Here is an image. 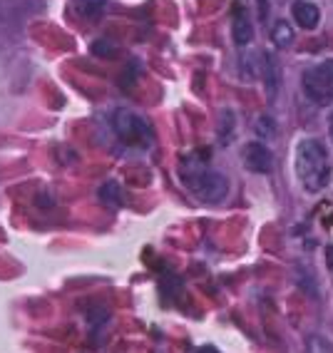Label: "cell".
I'll return each instance as SVG.
<instances>
[{
  "label": "cell",
  "instance_id": "cell-1",
  "mask_svg": "<svg viewBox=\"0 0 333 353\" xmlns=\"http://www.w3.org/2000/svg\"><path fill=\"white\" fill-rule=\"evenodd\" d=\"M296 174H299V182L308 192H321L328 184V179H331L326 152H323V147L316 139H306L299 147V154H296Z\"/></svg>",
  "mask_w": 333,
  "mask_h": 353
},
{
  "label": "cell",
  "instance_id": "cell-2",
  "mask_svg": "<svg viewBox=\"0 0 333 353\" xmlns=\"http://www.w3.org/2000/svg\"><path fill=\"white\" fill-rule=\"evenodd\" d=\"M184 182L194 190V194L204 202L214 204L221 202L224 194H227V179L216 172H207L204 164H194V167H187L184 170Z\"/></svg>",
  "mask_w": 333,
  "mask_h": 353
},
{
  "label": "cell",
  "instance_id": "cell-3",
  "mask_svg": "<svg viewBox=\"0 0 333 353\" xmlns=\"http://www.w3.org/2000/svg\"><path fill=\"white\" fill-rule=\"evenodd\" d=\"M112 127L117 137L130 147H145L152 142V130L139 114L127 112V110H117L112 117Z\"/></svg>",
  "mask_w": 333,
  "mask_h": 353
},
{
  "label": "cell",
  "instance_id": "cell-4",
  "mask_svg": "<svg viewBox=\"0 0 333 353\" xmlns=\"http://www.w3.org/2000/svg\"><path fill=\"white\" fill-rule=\"evenodd\" d=\"M303 90H306V95L316 102V105H328L333 100V85L319 68L316 70H308L306 75H303Z\"/></svg>",
  "mask_w": 333,
  "mask_h": 353
},
{
  "label": "cell",
  "instance_id": "cell-5",
  "mask_svg": "<svg viewBox=\"0 0 333 353\" xmlns=\"http://www.w3.org/2000/svg\"><path fill=\"white\" fill-rule=\"evenodd\" d=\"M244 164L252 172H256V174H266V172H271V164H274V159H271V152L266 150L264 145L252 142V145H246Z\"/></svg>",
  "mask_w": 333,
  "mask_h": 353
},
{
  "label": "cell",
  "instance_id": "cell-6",
  "mask_svg": "<svg viewBox=\"0 0 333 353\" xmlns=\"http://www.w3.org/2000/svg\"><path fill=\"white\" fill-rule=\"evenodd\" d=\"M294 18L301 28H306V30H314V28L319 26L321 13H319V8H316L314 3L299 0V3H294Z\"/></svg>",
  "mask_w": 333,
  "mask_h": 353
},
{
  "label": "cell",
  "instance_id": "cell-7",
  "mask_svg": "<svg viewBox=\"0 0 333 353\" xmlns=\"http://www.w3.org/2000/svg\"><path fill=\"white\" fill-rule=\"evenodd\" d=\"M232 32H234V40H236V45H246V43H252V38H254L252 20L246 18V13H244V10H241V8H236V10H234Z\"/></svg>",
  "mask_w": 333,
  "mask_h": 353
},
{
  "label": "cell",
  "instance_id": "cell-8",
  "mask_svg": "<svg viewBox=\"0 0 333 353\" xmlns=\"http://www.w3.org/2000/svg\"><path fill=\"white\" fill-rule=\"evenodd\" d=\"M105 3L107 0H75V10L80 18H88V20H94L100 18L102 10H105Z\"/></svg>",
  "mask_w": 333,
  "mask_h": 353
},
{
  "label": "cell",
  "instance_id": "cell-9",
  "mask_svg": "<svg viewBox=\"0 0 333 353\" xmlns=\"http://www.w3.org/2000/svg\"><path fill=\"white\" fill-rule=\"evenodd\" d=\"M100 199L107 204V207H120V204L125 202V196H122V187H120L117 182H107V184H102Z\"/></svg>",
  "mask_w": 333,
  "mask_h": 353
},
{
  "label": "cell",
  "instance_id": "cell-10",
  "mask_svg": "<svg viewBox=\"0 0 333 353\" xmlns=\"http://www.w3.org/2000/svg\"><path fill=\"white\" fill-rule=\"evenodd\" d=\"M271 40H274L276 48H286V45L294 43V30H291L289 23H283V20L276 23V26H274V32H271Z\"/></svg>",
  "mask_w": 333,
  "mask_h": 353
},
{
  "label": "cell",
  "instance_id": "cell-11",
  "mask_svg": "<svg viewBox=\"0 0 333 353\" xmlns=\"http://www.w3.org/2000/svg\"><path fill=\"white\" fill-rule=\"evenodd\" d=\"M319 70H321V72H323V75L328 77V80H331V85H333V60H328V63H323Z\"/></svg>",
  "mask_w": 333,
  "mask_h": 353
},
{
  "label": "cell",
  "instance_id": "cell-12",
  "mask_svg": "<svg viewBox=\"0 0 333 353\" xmlns=\"http://www.w3.org/2000/svg\"><path fill=\"white\" fill-rule=\"evenodd\" d=\"M326 264H328V269L333 272V246H328V249H326Z\"/></svg>",
  "mask_w": 333,
  "mask_h": 353
},
{
  "label": "cell",
  "instance_id": "cell-13",
  "mask_svg": "<svg viewBox=\"0 0 333 353\" xmlns=\"http://www.w3.org/2000/svg\"><path fill=\"white\" fill-rule=\"evenodd\" d=\"M196 353H219V351H216V348H214V346H201Z\"/></svg>",
  "mask_w": 333,
  "mask_h": 353
},
{
  "label": "cell",
  "instance_id": "cell-14",
  "mask_svg": "<svg viewBox=\"0 0 333 353\" xmlns=\"http://www.w3.org/2000/svg\"><path fill=\"white\" fill-rule=\"evenodd\" d=\"M331 137H333V114H331Z\"/></svg>",
  "mask_w": 333,
  "mask_h": 353
}]
</instances>
